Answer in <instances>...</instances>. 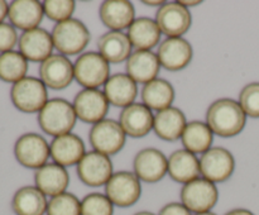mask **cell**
Wrapping results in <instances>:
<instances>
[{"mask_svg":"<svg viewBox=\"0 0 259 215\" xmlns=\"http://www.w3.org/2000/svg\"><path fill=\"white\" fill-rule=\"evenodd\" d=\"M40 81L53 90L66 89L75 78L73 65L66 56L52 55L40 63Z\"/></svg>","mask_w":259,"mask_h":215,"instance_id":"obj_15","label":"cell"},{"mask_svg":"<svg viewBox=\"0 0 259 215\" xmlns=\"http://www.w3.org/2000/svg\"><path fill=\"white\" fill-rule=\"evenodd\" d=\"M156 23L168 38L182 37L191 27V13L180 3H164L157 12Z\"/></svg>","mask_w":259,"mask_h":215,"instance_id":"obj_12","label":"cell"},{"mask_svg":"<svg viewBox=\"0 0 259 215\" xmlns=\"http://www.w3.org/2000/svg\"><path fill=\"white\" fill-rule=\"evenodd\" d=\"M143 4H146V5H151V7H154V5H156V7H159L161 8L162 5L164 4L163 2H143Z\"/></svg>","mask_w":259,"mask_h":215,"instance_id":"obj_42","label":"cell"},{"mask_svg":"<svg viewBox=\"0 0 259 215\" xmlns=\"http://www.w3.org/2000/svg\"><path fill=\"white\" fill-rule=\"evenodd\" d=\"M8 10H9V7H8L7 3L4 0H0V24L8 15Z\"/></svg>","mask_w":259,"mask_h":215,"instance_id":"obj_39","label":"cell"},{"mask_svg":"<svg viewBox=\"0 0 259 215\" xmlns=\"http://www.w3.org/2000/svg\"><path fill=\"white\" fill-rule=\"evenodd\" d=\"M10 98L18 110L23 113L40 111L47 104V89L46 85L35 77H24L13 85Z\"/></svg>","mask_w":259,"mask_h":215,"instance_id":"obj_5","label":"cell"},{"mask_svg":"<svg viewBox=\"0 0 259 215\" xmlns=\"http://www.w3.org/2000/svg\"><path fill=\"white\" fill-rule=\"evenodd\" d=\"M158 215H191V211L182 202H169L162 207Z\"/></svg>","mask_w":259,"mask_h":215,"instance_id":"obj_38","label":"cell"},{"mask_svg":"<svg viewBox=\"0 0 259 215\" xmlns=\"http://www.w3.org/2000/svg\"><path fill=\"white\" fill-rule=\"evenodd\" d=\"M128 38L132 46L138 51H151L161 39V30L156 20L142 17L133 22L128 28Z\"/></svg>","mask_w":259,"mask_h":215,"instance_id":"obj_29","label":"cell"},{"mask_svg":"<svg viewBox=\"0 0 259 215\" xmlns=\"http://www.w3.org/2000/svg\"><path fill=\"white\" fill-rule=\"evenodd\" d=\"M48 215H81V202L70 192L52 197L47 206Z\"/></svg>","mask_w":259,"mask_h":215,"instance_id":"obj_33","label":"cell"},{"mask_svg":"<svg viewBox=\"0 0 259 215\" xmlns=\"http://www.w3.org/2000/svg\"><path fill=\"white\" fill-rule=\"evenodd\" d=\"M77 175L81 181L91 187H99L108 184L113 176V162L99 152H89L77 164Z\"/></svg>","mask_w":259,"mask_h":215,"instance_id":"obj_11","label":"cell"},{"mask_svg":"<svg viewBox=\"0 0 259 215\" xmlns=\"http://www.w3.org/2000/svg\"><path fill=\"white\" fill-rule=\"evenodd\" d=\"M134 175L141 181L158 182L168 172V158L156 148H144L134 157Z\"/></svg>","mask_w":259,"mask_h":215,"instance_id":"obj_14","label":"cell"},{"mask_svg":"<svg viewBox=\"0 0 259 215\" xmlns=\"http://www.w3.org/2000/svg\"><path fill=\"white\" fill-rule=\"evenodd\" d=\"M219 191L214 182L206 179H195L181 190V201L191 212H207L217 205Z\"/></svg>","mask_w":259,"mask_h":215,"instance_id":"obj_6","label":"cell"},{"mask_svg":"<svg viewBox=\"0 0 259 215\" xmlns=\"http://www.w3.org/2000/svg\"><path fill=\"white\" fill-rule=\"evenodd\" d=\"M104 94L109 103L118 108H126L134 104L138 88L137 82L126 73H116L109 77L104 85Z\"/></svg>","mask_w":259,"mask_h":215,"instance_id":"obj_22","label":"cell"},{"mask_svg":"<svg viewBox=\"0 0 259 215\" xmlns=\"http://www.w3.org/2000/svg\"><path fill=\"white\" fill-rule=\"evenodd\" d=\"M194 51L189 40L182 37L167 38L159 45L157 57L162 67L168 71H180L192 60Z\"/></svg>","mask_w":259,"mask_h":215,"instance_id":"obj_16","label":"cell"},{"mask_svg":"<svg viewBox=\"0 0 259 215\" xmlns=\"http://www.w3.org/2000/svg\"><path fill=\"white\" fill-rule=\"evenodd\" d=\"M51 157L55 163L62 167L73 166L85 156V144L76 134H65L56 137L50 146Z\"/></svg>","mask_w":259,"mask_h":215,"instance_id":"obj_19","label":"cell"},{"mask_svg":"<svg viewBox=\"0 0 259 215\" xmlns=\"http://www.w3.org/2000/svg\"><path fill=\"white\" fill-rule=\"evenodd\" d=\"M105 192L113 205L119 207H129L136 204L141 197V181L132 172H116L105 185Z\"/></svg>","mask_w":259,"mask_h":215,"instance_id":"obj_8","label":"cell"},{"mask_svg":"<svg viewBox=\"0 0 259 215\" xmlns=\"http://www.w3.org/2000/svg\"><path fill=\"white\" fill-rule=\"evenodd\" d=\"M134 215H156V214H153V212H151V211H139Z\"/></svg>","mask_w":259,"mask_h":215,"instance_id":"obj_43","label":"cell"},{"mask_svg":"<svg viewBox=\"0 0 259 215\" xmlns=\"http://www.w3.org/2000/svg\"><path fill=\"white\" fill-rule=\"evenodd\" d=\"M14 154L22 166L38 169L46 164L51 149L42 136L37 133H27L19 137L15 142Z\"/></svg>","mask_w":259,"mask_h":215,"instance_id":"obj_10","label":"cell"},{"mask_svg":"<svg viewBox=\"0 0 259 215\" xmlns=\"http://www.w3.org/2000/svg\"><path fill=\"white\" fill-rule=\"evenodd\" d=\"M43 15V4L37 0H15L9 5L8 10L10 23L25 32L38 28Z\"/></svg>","mask_w":259,"mask_h":215,"instance_id":"obj_23","label":"cell"},{"mask_svg":"<svg viewBox=\"0 0 259 215\" xmlns=\"http://www.w3.org/2000/svg\"><path fill=\"white\" fill-rule=\"evenodd\" d=\"M90 38L86 25L75 18L57 23L52 30L53 46L63 56H75L82 52L88 47Z\"/></svg>","mask_w":259,"mask_h":215,"instance_id":"obj_3","label":"cell"},{"mask_svg":"<svg viewBox=\"0 0 259 215\" xmlns=\"http://www.w3.org/2000/svg\"><path fill=\"white\" fill-rule=\"evenodd\" d=\"M28 61L20 52L10 51L0 55V78L5 82H18L25 77Z\"/></svg>","mask_w":259,"mask_h":215,"instance_id":"obj_32","label":"cell"},{"mask_svg":"<svg viewBox=\"0 0 259 215\" xmlns=\"http://www.w3.org/2000/svg\"><path fill=\"white\" fill-rule=\"evenodd\" d=\"M159 67L158 57L152 51H136L126 60V75L136 82L148 83L156 80Z\"/></svg>","mask_w":259,"mask_h":215,"instance_id":"obj_24","label":"cell"},{"mask_svg":"<svg viewBox=\"0 0 259 215\" xmlns=\"http://www.w3.org/2000/svg\"><path fill=\"white\" fill-rule=\"evenodd\" d=\"M235 168L232 152L223 147H211L200 159V174L211 182H224L230 179Z\"/></svg>","mask_w":259,"mask_h":215,"instance_id":"obj_9","label":"cell"},{"mask_svg":"<svg viewBox=\"0 0 259 215\" xmlns=\"http://www.w3.org/2000/svg\"><path fill=\"white\" fill-rule=\"evenodd\" d=\"M239 105L245 115L259 118V82L248 83L239 94Z\"/></svg>","mask_w":259,"mask_h":215,"instance_id":"obj_36","label":"cell"},{"mask_svg":"<svg viewBox=\"0 0 259 215\" xmlns=\"http://www.w3.org/2000/svg\"><path fill=\"white\" fill-rule=\"evenodd\" d=\"M196 215H217V214H214V212L211 211H207V212H201V214H196Z\"/></svg>","mask_w":259,"mask_h":215,"instance_id":"obj_44","label":"cell"},{"mask_svg":"<svg viewBox=\"0 0 259 215\" xmlns=\"http://www.w3.org/2000/svg\"><path fill=\"white\" fill-rule=\"evenodd\" d=\"M99 53L109 63H120L128 60L132 55V43L128 34L110 30L105 33L98 42Z\"/></svg>","mask_w":259,"mask_h":215,"instance_id":"obj_27","label":"cell"},{"mask_svg":"<svg viewBox=\"0 0 259 215\" xmlns=\"http://www.w3.org/2000/svg\"><path fill=\"white\" fill-rule=\"evenodd\" d=\"M119 124L126 136L132 138H142L153 129L154 115L144 104L134 103L121 110Z\"/></svg>","mask_w":259,"mask_h":215,"instance_id":"obj_17","label":"cell"},{"mask_svg":"<svg viewBox=\"0 0 259 215\" xmlns=\"http://www.w3.org/2000/svg\"><path fill=\"white\" fill-rule=\"evenodd\" d=\"M247 115L239 103L232 99H219L209 106L206 113V124L212 133L230 138L235 137L244 129Z\"/></svg>","mask_w":259,"mask_h":215,"instance_id":"obj_1","label":"cell"},{"mask_svg":"<svg viewBox=\"0 0 259 215\" xmlns=\"http://www.w3.org/2000/svg\"><path fill=\"white\" fill-rule=\"evenodd\" d=\"M35 187L47 196H57L66 192L70 176L65 167L57 163H46L34 174Z\"/></svg>","mask_w":259,"mask_h":215,"instance_id":"obj_20","label":"cell"},{"mask_svg":"<svg viewBox=\"0 0 259 215\" xmlns=\"http://www.w3.org/2000/svg\"><path fill=\"white\" fill-rule=\"evenodd\" d=\"M179 3L181 5H184L185 8H187V7H196V5L201 4V2H179Z\"/></svg>","mask_w":259,"mask_h":215,"instance_id":"obj_41","label":"cell"},{"mask_svg":"<svg viewBox=\"0 0 259 215\" xmlns=\"http://www.w3.org/2000/svg\"><path fill=\"white\" fill-rule=\"evenodd\" d=\"M136 17L133 4L126 0H106L100 7V19L109 29L120 30L129 28Z\"/></svg>","mask_w":259,"mask_h":215,"instance_id":"obj_21","label":"cell"},{"mask_svg":"<svg viewBox=\"0 0 259 215\" xmlns=\"http://www.w3.org/2000/svg\"><path fill=\"white\" fill-rule=\"evenodd\" d=\"M43 12L51 20L61 23L71 19L75 12V2L72 0H47L43 3Z\"/></svg>","mask_w":259,"mask_h":215,"instance_id":"obj_35","label":"cell"},{"mask_svg":"<svg viewBox=\"0 0 259 215\" xmlns=\"http://www.w3.org/2000/svg\"><path fill=\"white\" fill-rule=\"evenodd\" d=\"M168 174L176 182L189 184L199 177L200 161L187 149L175 151L168 157Z\"/></svg>","mask_w":259,"mask_h":215,"instance_id":"obj_26","label":"cell"},{"mask_svg":"<svg viewBox=\"0 0 259 215\" xmlns=\"http://www.w3.org/2000/svg\"><path fill=\"white\" fill-rule=\"evenodd\" d=\"M186 116L180 109L169 106L154 115L153 129L163 141H177L186 128Z\"/></svg>","mask_w":259,"mask_h":215,"instance_id":"obj_25","label":"cell"},{"mask_svg":"<svg viewBox=\"0 0 259 215\" xmlns=\"http://www.w3.org/2000/svg\"><path fill=\"white\" fill-rule=\"evenodd\" d=\"M225 215H254V214L247 209H234V210H230V211L227 212Z\"/></svg>","mask_w":259,"mask_h":215,"instance_id":"obj_40","label":"cell"},{"mask_svg":"<svg viewBox=\"0 0 259 215\" xmlns=\"http://www.w3.org/2000/svg\"><path fill=\"white\" fill-rule=\"evenodd\" d=\"M18 34L15 28L8 23L0 24V52H10L12 48L17 45Z\"/></svg>","mask_w":259,"mask_h":215,"instance_id":"obj_37","label":"cell"},{"mask_svg":"<svg viewBox=\"0 0 259 215\" xmlns=\"http://www.w3.org/2000/svg\"><path fill=\"white\" fill-rule=\"evenodd\" d=\"M75 78L86 89H96L105 85L110 77L109 62L99 52H86L73 65Z\"/></svg>","mask_w":259,"mask_h":215,"instance_id":"obj_4","label":"cell"},{"mask_svg":"<svg viewBox=\"0 0 259 215\" xmlns=\"http://www.w3.org/2000/svg\"><path fill=\"white\" fill-rule=\"evenodd\" d=\"M47 206L46 195L34 186L20 187L12 200L13 211L17 215H43Z\"/></svg>","mask_w":259,"mask_h":215,"instance_id":"obj_28","label":"cell"},{"mask_svg":"<svg viewBox=\"0 0 259 215\" xmlns=\"http://www.w3.org/2000/svg\"><path fill=\"white\" fill-rule=\"evenodd\" d=\"M142 99L147 108L161 111L172 105L175 100V89L167 80L156 78L144 85Z\"/></svg>","mask_w":259,"mask_h":215,"instance_id":"obj_30","label":"cell"},{"mask_svg":"<svg viewBox=\"0 0 259 215\" xmlns=\"http://www.w3.org/2000/svg\"><path fill=\"white\" fill-rule=\"evenodd\" d=\"M125 136L123 128L113 119H104L94 124L89 138L93 148L105 156L116 154L125 144Z\"/></svg>","mask_w":259,"mask_h":215,"instance_id":"obj_7","label":"cell"},{"mask_svg":"<svg viewBox=\"0 0 259 215\" xmlns=\"http://www.w3.org/2000/svg\"><path fill=\"white\" fill-rule=\"evenodd\" d=\"M114 205L106 195L93 192L81 201V215H113Z\"/></svg>","mask_w":259,"mask_h":215,"instance_id":"obj_34","label":"cell"},{"mask_svg":"<svg viewBox=\"0 0 259 215\" xmlns=\"http://www.w3.org/2000/svg\"><path fill=\"white\" fill-rule=\"evenodd\" d=\"M182 144L191 153H202L211 148L214 142V133L206 123L200 120H194L187 123L184 133L181 136Z\"/></svg>","mask_w":259,"mask_h":215,"instance_id":"obj_31","label":"cell"},{"mask_svg":"<svg viewBox=\"0 0 259 215\" xmlns=\"http://www.w3.org/2000/svg\"><path fill=\"white\" fill-rule=\"evenodd\" d=\"M76 116L85 123L96 124L104 120L109 110L105 94L98 89H83L73 100Z\"/></svg>","mask_w":259,"mask_h":215,"instance_id":"obj_13","label":"cell"},{"mask_svg":"<svg viewBox=\"0 0 259 215\" xmlns=\"http://www.w3.org/2000/svg\"><path fill=\"white\" fill-rule=\"evenodd\" d=\"M52 34L43 28H34L23 33L19 38V51L27 60L43 62L52 56Z\"/></svg>","mask_w":259,"mask_h":215,"instance_id":"obj_18","label":"cell"},{"mask_svg":"<svg viewBox=\"0 0 259 215\" xmlns=\"http://www.w3.org/2000/svg\"><path fill=\"white\" fill-rule=\"evenodd\" d=\"M75 109L65 99H52L47 101L38 114V123L45 133L52 137L68 134L76 124Z\"/></svg>","mask_w":259,"mask_h":215,"instance_id":"obj_2","label":"cell"}]
</instances>
